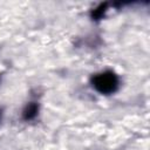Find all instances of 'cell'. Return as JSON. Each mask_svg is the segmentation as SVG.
<instances>
[{"label":"cell","instance_id":"cell-3","mask_svg":"<svg viewBox=\"0 0 150 150\" xmlns=\"http://www.w3.org/2000/svg\"><path fill=\"white\" fill-rule=\"evenodd\" d=\"M104 11H105V5H101L98 8L94 9V12H93V18H95V19H100V18L103 15Z\"/></svg>","mask_w":150,"mask_h":150},{"label":"cell","instance_id":"cell-2","mask_svg":"<svg viewBox=\"0 0 150 150\" xmlns=\"http://www.w3.org/2000/svg\"><path fill=\"white\" fill-rule=\"evenodd\" d=\"M38 111H39V105H38L35 102H32V103L27 104V107L25 108V110H23V112H22V116H23L25 120L28 121V120L34 118V117L36 116Z\"/></svg>","mask_w":150,"mask_h":150},{"label":"cell","instance_id":"cell-1","mask_svg":"<svg viewBox=\"0 0 150 150\" xmlns=\"http://www.w3.org/2000/svg\"><path fill=\"white\" fill-rule=\"evenodd\" d=\"M93 87L101 94H111L117 89L118 79L112 71H103L91 80Z\"/></svg>","mask_w":150,"mask_h":150}]
</instances>
